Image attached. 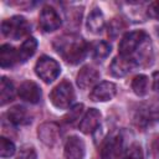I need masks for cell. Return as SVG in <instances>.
Segmentation results:
<instances>
[{
    "mask_svg": "<svg viewBox=\"0 0 159 159\" xmlns=\"http://www.w3.org/2000/svg\"><path fill=\"white\" fill-rule=\"evenodd\" d=\"M53 48L67 63L77 65L86 57L88 45L81 36L66 34L53 41Z\"/></svg>",
    "mask_w": 159,
    "mask_h": 159,
    "instance_id": "6da1fadb",
    "label": "cell"
},
{
    "mask_svg": "<svg viewBox=\"0 0 159 159\" xmlns=\"http://www.w3.org/2000/svg\"><path fill=\"white\" fill-rule=\"evenodd\" d=\"M31 26L29 21L24 16H12L1 22V32L5 37L19 40L26 35H29Z\"/></svg>",
    "mask_w": 159,
    "mask_h": 159,
    "instance_id": "7a4b0ae2",
    "label": "cell"
},
{
    "mask_svg": "<svg viewBox=\"0 0 159 159\" xmlns=\"http://www.w3.org/2000/svg\"><path fill=\"white\" fill-rule=\"evenodd\" d=\"M148 40H149L148 35L142 30L130 31V32L125 34L122 37L119 46H118L119 55L133 57V53H135V51L139 50V47H142Z\"/></svg>",
    "mask_w": 159,
    "mask_h": 159,
    "instance_id": "3957f363",
    "label": "cell"
},
{
    "mask_svg": "<svg viewBox=\"0 0 159 159\" xmlns=\"http://www.w3.org/2000/svg\"><path fill=\"white\" fill-rule=\"evenodd\" d=\"M50 99L56 108H60V109L68 108L75 99V92H73L72 84L68 81L60 82L52 89L50 94Z\"/></svg>",
    "mask_w": 159,
    "mask_h": 159,
    "instance_id": "277c9868",
    "label": "cell"
},
{
    "mask_svg": "<svg viewBox=\"0 0 159 159\" xmlns=\"http://www.w3.org/2000/svg\"><path fill=\"white\" fill-rule=\"evenodd\" d=\"M35 72L45 83H51L58 77L61 68L56 60L48 56H42L35 65Z\"/></svg>",
    "mask_w": 159,
    "mask_h": 159,
    "instance_id": "5b68a950",
    "label": "cell"
},
{
    "mask_svg": "<svg viewBox=\"0 0 159 159\" xmlns=\"http://www.w3.org/2000/svg\"><path fill=\"white\" fill-rule=\"evenodd\" d=\"M137 65L138 62L134 57L119 55L113 58L109 66V71L114 77H123V76H127L129 72H132L137 67Z\"/></svg>",
    "mask_w": 159,
    "mask_h": 159,
    "instance_id": "8992f818",
    "label": "cell"
},
{
    "mask_svg": "<svg viewBox=\"0 0 159 159\" xmlns=\"http://www.w3.org/2000/svg\"><path fill=\"white\" fill-rule=\"evenodd\" d=\"M61 26V17L51 6H43L40 12V27L45 32H52Z\"/></svg>",
    "mask_w": 159,
    "mask_h": 159,
    "instance_id": "52a82bcc",
    "label": "cell"
},
{
    "mask_svg": "<svg viewBox=\"0 0 159 159\" xmlns=\"http://www.w3.org/2000/svg\"><path fill=\"white\" fill-rule=\"evenodd\" d=\"M40 140L47 147H53L60 139V128L53 122H45L37 129Z\"/></svg>",
    "mask_w": 159,
    "mask_h": 159,
    "instance_id": "ba28073f",
    "label": "cell"
},
{
    "mask_svg": "<svg viewBox=\"0 0 159 159\" xmlns=\"http://www.w3.org/2000/svg\"><path fill=\"white\" fill-rule=\"evenodd\" d=\"M116 93H117L116 84L109 81H103L97 86H94L89 97L93 102H106V101H111L116 96Z\"/></svg>",
    "mask_w": 159,
    "mask_h": 159,
    "instance_id": "9c48e42d",
    "label": "cell"
},
{
    "mask_svg": "<svg viewBox=\"0 0 159 159\" xmlns=\"http://www.w3.org/2000/svg\"><path fill=\"white\" fill-rule=\"evenodd\" d=\"M123 150V139L120 135L109 137L101 149L102 159H118Z\"/></svg>",
    "mask_w": 159,
    "mask_h": 159,
    "instance_id": "30bf717a",
    "label": "cell"
},
{
    "mask_svg": "<svg viewBox=\"0 0 159 159\" xmlns=\"http://www.w3.org/2000/svg\"><path fill=\"white\" fill-rule=\"evenodd\" d=\"M19 97L29 103H37L41 99V89L34 81H25L20 84L17 89Z\"/></svg>",
    "mask_w": 159,
    "mask_h": 159,
    "instance_id": "8fae6325",
    "label": "cell"
},
{
    "mask_svg": "<svg viewBox=\"0 0 159 159\" xmlns=\"http://www.w3.org/2000/svg\"><path fill=\"white\" fill-rule=\"evenodd\" d=\"M84 150H86V147H84L83 140L73 135L66 140L63 153H65L66 159H83Z\"/></svg>",
    "mask_w": 159,
    "mask_h": 159,
    "instance_id": "7c38bea8",
    "label": "cell"
},
{
    "mask_svg": "<svg viewBox=\"0 0 159 159\" xmlns=\"http://www.w3.org/2000/svg\"><path fill=\"white\" fill-rule=\"evenodd\" d=\"M99 120H101V113L98 109L96 108H91L87 111V113L83 116V118L80 122V130L84 134H91L93 133L98 125H99Z\"/></svg>",
    "mask_w": 159,
    "mask_h": 159,
    "instance_id": "4fadbf2b",
    "label": "cell"
},
{
    "mask_svg": "<svg viewBox=\"0 0 159 159\" xmlns=\"http://www.w3.org/2000/svg\"><path fill=\"white\" fill-rule=\"evenodd\" d=\"M99 80V73L91 66H84L77 73V86L82 89H87L92 87Z\"/></svg>",
    "mask_w": 159,
    "mask_h": 159,
    "instance_id": "5bb4252c",
    "label": "cell"
},
{
    "mask_svg": "<svg viewBox=\"0 0 159 159\" xmlns=\"http://www.w3.org/2000/svg\"><path fill=\"white\" fill-rule=\"evenodd\" d=\"M7 118L16 125H25L31 122V116L24 106H14L7 111Z\"/></svg>",
    "mask_w": 159,
    "mask_h": 159,
    "instance_id": "9a60e30c",
    "label": "cell"
},
{
    "mask_svg": "<svg viewBox=\"0 0 159 159\" xmlns=\"http://www.w3.org/2000/svg\"><path fill=\"white\" fill-rule=\"evenodd\" d=\"M16 62H19L17 50L9 43H5L0 47V66L2 68L12 67Z\"/></svg>",
    "mask_w": 159,
    "mask_h": 159,
    "instance_id": "2e32d148",
    "label": "cell"
},
{
    "mask_svg": "<svg viewBox=\"0 0 159 159\" xmlns=\"http://www.w3.org/2000/svg\"><path fill=\"white\" fill-rule=\"evenodd\" d=\"M87 27L93 34H99L104 27V17L99 9H93L87 17Z\"/></svg>",
    "mask_w": 159,
    "mask_h": 159,
    "instance_id": "e0dca14e",
    "label": "cell"
},
{
    "mask_svg": "<svg viewBox=\"0 0 159 159\" xmlns=\"http://www.w3.org/2000/svg\"><path fill=\"white\" fill-rule=\"evenodd\" d=\"M37 48V41L35 37H27L22 45L20 46V48L17 50V55H19V62H26L36 51Z\"/></svg>",
    "mask_w": 159,
    "mask_h": 159,
    "instance_id": "ac0fdd59",
    "label": "cell"
},
{
    "mask_svg": "<svg viewBox=\"0 0 159 159\" xmlns=\"http://www.w3.org/2000/svg\"><path fill=\"white\" fill-rule=\"evenodd\" d=\"M14 94H15V89H14V84L10 80H7L6 77H1L0 81V104L5 106L6 103L11 102L14 99Z\"/></svg>",
    "mask_w": 159,
    "mask_h": 159,
    "instance_id": "d6986e66",
    "label": "cell"
},
{
    "mask_svg": "<svg viewBox=\"0 0 159 159\" xmlns=\"http://www.w3.org/2000/svg\"><path fill=\"white\" fill-rule=\"evenodd\" d=\"M132 89L139 97L145 96L148 92V77L145 75L135 76L132 81Z\"/></svg>",
    "mask_w": 159,
    "mask_h": 159,
    "instance_id": "ffe728a7",
    "label": "cell"
},
{
    "mask_svg": "<svg viewBox=\"0 0 159 159\" xmlns=\"http://www.w3.org/2000/svg\"><path fill=\"white\" fill-rule=\"evenodd\" d=\"M109 53H111V45L106 41L96 42L93 48H92V55L98 61H103L104 58L108 57Z\"/></svg>",
    "mask_w": 159,
    "mask_h": 159,
    "instance_id": "44dd1931",
    "label": "cell"
},
{
    "mask_svg": "<svg viewBox=\"0 0 159 159\" xmlns=\"http://www.w3.org/2000/svg\"><path fill=\"white\" fill-rule=\"evenodd\" d=\"M14 153H15V144L10 139L1 137L0 138V155L2 158H7V157L14 155Z\"/></svg>",
    "mask_w": 159,
    "mask_h": 159,
    "instance_id": "7402d4cb",
    "label": "cell"
},
{
    "mask_svg": "<svg viewBox=\"0 0 159 159\" xmlns=\"http://www.w3.org/2000/svg\"><path fill=\"white\" fill-rule=\"evenodd\" d=\"M83 112V104H75L65 116V122L66 123H73L75 120H77L80 118V116Z\"/></svg>",
    "mask_w": 159,
    "mask_h": 159,
    "instance_id": "603a6c76",
    "label": "cell"
},
{
    "mask_svg": "<svg viewBox=\"0 0 159 159\" xmlns=\"http://www.w3.org/2000/svg\"><path fill=\"white\" fill-rule=\"evenodd\" d=\"M123 29H124L123 20L122 19H113L108 25V35H111L112 37H116L118 34L122 32Z\"/></svg>",
    "mask_w": 159,
    "mask_h": 159,
    "instance_id": "cb8c5ba5",
    "label": "cell"
},
{
    "mask_svg": "<svg viewBox=\"0 0 159 159\" xmlns=\"http://www.w3.org/2000/svg\"><path fill=\"white\" fill-rule=\"evenodd\" d=\"M16 159H37V155L32 147H22Z\"/></svg>",
    "mask_w": 159,
    "mask_h": 159,
    "instance_id": "d4e9b609",
    "label": "cell"
},
{
    "mask_svg": "<svg viewBox=\"0 0 159 159\" xmlns=\"http://www.w3.org/2000/svg\"><path fill=\"white\" fill-rule=\"evenodd\" d=\"M142 158H143V153H142L140 147L134 144V145L130 147V149L128 150L127 155L123 159H142Z\"/></svg>",
    "mask_w": 159,
    "mask_h": 159,
    "instance_id": "484cf974",
    "label": "cell"
},
{
    "mask_svg": "<svg viewBox=\"0 0 159 159\" xmlns=\"http://www.w3.org/2000/svg\"><path fill=\"white\" fill-rule=\"evenodd\" d=\"M149 14L150 16L159 19V1H155L149 6Z\"/></svg>",
    "mask_w": 159,
    "mask_h": 159,
    "instance_id": "4316f807",
    "label": "cell"
},
{
    "mask_svg": "<svg viewBox=\"0 0 159 159\" xmlns=\"http://www.w3.org/2000/svg\"><path fill=\"white\" fill-rule=\"evenodd\" d=\"M153 89L159 93V71L153 73Z\"/></svg>",
    "mask_w": 159,
    "mask_h": 159,
    "instance_id": "83f0119b",
    "label": "cell"
}]
</instances>
